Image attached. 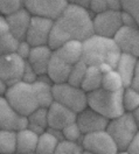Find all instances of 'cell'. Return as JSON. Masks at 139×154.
Returning a JSON list of instances; mask_svg holds the SVG:
<instances>
[{
    "label": "cell",
    "instance_id": "cell-20",
    "mask_svg": "<svg viewBox=\"0 0 139 154\" xmlns=\"http://www.w3.org/2000/svg\"><path fill=\"white\" fill-rule=\"evenodd\" d=\"M35 91L38 104L41 107H48L54 102L53 100V83L47 75H40L38 79L32 84Z\"/></svg>",
    "mask_w": 139,
    "mask_h": 154
},
{
    "label": "cell",
    "instance_id": "cell-34",
    "mask_svg": "<svg viewBox=\"0 0 139 154\" xmlns=\"http://www.w3.org/2000/svg\"><path fill=\"white\" fill-rule=\"evenodd\" d=\"M38 79V74L33 70V68L29 66V63L25 60V66H23V71H22V76L21 81L28 84H33L35 81Z\"/></svg>",
    "mask_w": 139,
    "mask_h": 154
},
{
    "label": "cell",
    "instance_id": "cell-4",
    "mask_svg": "<svg viewBox=\"0 0 139 154\" xmlns=\"http://www.w3.org/2000/svg\"><path fill=\"white\" fill-rule=\"evenodd\" d=\"M4 98L17 113L25 117H27L36 107H39L33 85L22 81L7 88Z\"/></svg>",
    "mask_w": 139,
    "mask_h": 154
},
{
    "label": "cell",
    "instance_id": "cell-30",
    "mask_svg": "<svg viewBox=\"0 0 139 154\" xmlns=\"http://www.w3.org/2000/svg\"><path fill=\"white\" fill-rule=\"evenodd\" d=\"M18 45H19V40L15 36H13L10 32L1 35L0 36V56L15 53Z\"/></svg>",
    "mask_w": 139,
    "mask_h": 154
},
{
    "label": "cell",
    "instance_id": "cell-33",
    "mask_svg": "<svg viewBox=\"0 0 139 154\" xmlns=\"http://www.w3.org/2000/svg\"><path fill=\"white\" fill-rule=\"evenodd\" d=\"M61 131H62V135H63V139H64V140L74 141V143L81 144L83 133L81 132L79 127L77 126V124H76L75 122L69 124V125H67L66 127H63Z\"/></svg>",
    "mask_w": 139,
    "mask_h": 154
},
{
    "label": "cell",
    "instance_id": "cell-37",
    "mask_svg": "<svg viewBox=\"0 0 139 154\" xmlns=\"http://www.w3.org/2000/svg\"><path fill=\"white\" fill-rule=\"evenodd\" d=\"M30 50H32V46H30L29 43L26 40H21V41H19V45H18V48H17L15 54L18 56H20L22 60H27Z\"/></svg>",
    "mask_w": 139,
    "mask_h": 154
},
{
    "label": "cell",
    "instance_id": "cell-16",
    "mask_svg": "<svg viewBox=\"0 0 139 154\" xmlns=\"http://www.w3.org/2000/svg\"><path fill=\"white\" fill-rule=\"evenodd\" d=\"M30 19H32V15L26 8H22L13 14L7 15L6 20L8 25V32L19 41L25 40Z\"/></svg>",
    "mask_w": 139,
    "mask_h": 154
},
{
    "label": "cell",
    "instance_id": "cell-49",
    "mask_svg": "<svg viewBox=\"0 0 139 154\" xmlns=\"http://www.w3.org/2000/svg\"><path fill=\"white\" fill-rule=\"evenodd\" d=\"M25 154H36L35 152H33V153H25Z\"/></svg>",
    "mask_w": 139,
    "mask_h": 154
},
{
    "label": "cell",
    "instance_id": "cell-23",
    "mask_svg": "<svg viewBox=\"0 0 139 154\" xmlns=\"http://www.w3.org/2000/svg\"><path fill=\"white\" fill-rule=\"evenodd\" d=\"M27 128L33 131L36 134H41L46 131L48 127V120H47V107H36L33 112L27 116Z\"/></svg>",
    "mask_w": 139,
    "mask_h": 154
},
{
    "label": "cell",
    "instance_id": "cell-14",
    "mask_svg": "<svg viewBox=\"0 0 139 154\" xmlns=\"http://www.w3.org/2000/svg\"><path fill=\"white\" fill-rule=\"evenodd\" d=\"M28 124L27 117L17 113L4 97H0V130L20 131Z\"/></svg>",
    "mask_w": 139,
    "mask_h": 154
},
{
    "label": "cell",
    "instance_id": "cell-22",
    "mask_svg": "<svg viewBox=\"0 0 139 154\" xmlns=\"http://www.w3.org/2000/svg\"><path fill=\"white\" fill-rule=\"evenodd\" d=\"M39 134L34 133L29 128H22L17 131V146L15 152L18 154L33 153L35 152Z\"/></svg>",
    "mask_w": 139,
    "mask_h": 154
},
{
    "label": "cell",
    "instance_id": "cell-7",
    "mask_svg": "<svg viewBox=\"0 0 139 154\" xmlns=\"http://www.w3.org/2000/svg\"><path fill=\"white\" fill-rule=\"evenodd\" d=\"M81 146L83 151L91 154H116L118 151L115 141L105 130L83 134Z\"/></svg>",
    "mask_w": 139,
    "mask_h": 154
},
{
    "label": "cell",
    "instance_id": "cell-46",
    "mask_svg": "<svg viewBox=\"0 0 139 154\" xmlns=\"http://www.w3.org/2000/svg\"><path fill=\"white\" fill-rule=\"evenodd\" d=\"M116 154H130V153L128 152V151H126V149H118Z\"/></svg>",
    "mask_w": 139,
    "mask_h": 154
},
{
    "label": "cell",
    "instance_id": "cell-13",
    "mask_svg": "<svg viewBox=\"0 0 139 154\" xmlns=\"http://www.w3.org/2000/svg\"><path fill=\"white\" fill-rule=\"evenodd\" d=\"M75 123L79 127L81 132L83 134H87V133H92V132L105 130L108 123H109V119H107L105 117L99 115L95 110L87 106L85 109L79 111V113H76Z\"/></svg>",
    "mask_w": 139,
    "mask_h": 154
},
{
    "label": "cell",
    "instance_id": "cell-47",
    "mask_svg": "<svg viewBox=\"0 0 139 154\" xmlns=\"http://www.w3.org/2000/svg\"><path fill=\"white\" fill-rule=\"evenodd\" d=\"M2 154H18L17 152H11V153H2Z\"/></svg>",
    "mask_w": 139,
    "mask_h": 154
},
{
    "label": "cell",
    "instance_id": "cell-44",
    "mask_svg": "<svg viewBox=\"0 0 139 154\" xmlns=\"http://www.w3.org/2000/svg\"><path fill=\"white\" fill-rule=\"evenodd\" d=\"M8 85L0 78V97H4V95L6 94V90H7Z\"/></svg>",
    "mask_w": 139,
    "mask_h": 154
},
{
    "label": "cell",
    "instance_id": "cell-8",
    "mask_svg": "<svg viewBox=\"0 0 139 154\" xmlns=\"http://www.w3.org/2000/svg\"><path fill=\"white\" fill-rule=\"evenodd\" d=\"M122 11L105 10L92 15V30L95 35L112 38L123 25L120 20Z\"/></svg>",
    "mask_w": 139,
    "mask_h": 154
},
{
    "label": "cell",
    "instance_id": "cell-36",
    "mask_svg": "<svg viewBox=\"0 0 139 154\" xmlns=\"http://www.w3.org/2000/svg\"><path fill=\"white\" fill-rule=\"evenodd\" d=\"M88 10L91 14H97V13L108 10L107 0H90Z\"/></svg>",
    "mask_w": 139,
    "mask_h": 154
},
{
    "label": "cell",
    "instance_id": "cell-35",
    "mask_svg": "<svg viewBox=\"0 0 139 154\" xmlns=\"http://www.w3.org/2000/svg\"><path fill=\"white\" fill-rule=\"evenodd\" d=\"M122 7L139 20V0H122Z\"/></svg>",
    "mask_w": 139,
    "mask_h": 154
},
{
    "label": "cell",
    "instance_id": "cell-21",
    "mask_svg": "<svg viewBox=\"0 0 139 154\" xmlns=\"http://www.w3.org/2000/svg\"><path fill=\"white\" fill-rule=\"evenodd\" d=\"M138 63H139L138 57H136L133 55H130V54H124V53L120 54L115 70L118 72V75L122 78L124 88L130 85L131 78L133 76L134 69H136Z\"/></svg>",
    "mask_w": 139,
    "mask_h": 154
},
{
    "label": "cell",
    "instance_id": "cell-40",
    "mask_svg": "<svg viewBox=\"0 0 139 154\" xmlns=\"http://www.w3.org/2000/svg\"><path fill=\"white\" fill-rule=\"evenodd\" d=\"M107 6L108 10L112 11H122V0H107Z\"/></svg>",
    "mask_w": 139,
    "mask_h": 154
},
{
    "label": "cell",
    "instance_id": "cell-15",
    "mask_svg": "<svg viewBox=\"0 0 139 154\" xmlns=\"http://www.w3.org/2000/svg\"><path fill=\"white\" fill-rule=\"evenodd\" d=\"M47 120L48 127L62 130L63 127L76 120V113L68 107L61 105L56 102H53L47 107Z\"/></svg>",
    "mask_w": 139,
    "mask_h": 154
},
{
    "label": "cell",
    "instance_id": "cell-42",
    "mask_svg": "<svg viewBox=\"0 0 139 154\" xmlns=\"http://www.w3.org/2000/svg\"><path fill=\"white\" fill-rule=\"evenodd\" d=\"M46 131L47 132H49L51 135H54L59 141H62V140H64L63 139V135H62V131L61 130H56V128H50V127H47L46 128Z\"/></svg>",
    "mask_w": 139,
    "mask_h": 154
},
{
    "label": "cell",
    "instance_id": "cell-29",
    "mask_svg": "<svg viewBox=\"0 0 139 154\" xmlns=\"http://www.w3.org/2000/svg\"><path fill=\"white\" fill-rule=\"evenodd\" d=\"M87 67L88 66L82 60L79 61L77 63L73 64L71 70L69 72V76H68V79H67V83H69L70 85H74V87H81V83L83 81Z\"/></svg>",
    "mask_w": 139,
    "mask_h": 154
},
{
    "label": "cell",
    "instance_id": "cell-28",
    "mask_svg": "<svg viewBox=\"0 0 139 154\" xmlns=\"http://www.w3.org/2000/svg\"><path fill=\"white\" fill-rule=\"evenodd\" d=\"M122 102L125 112H132L139 107V91L133 90L132 88L126 87L123 89Z\"/></svg>",
    "mask_w": 139,
    "mask_h": 154
},
{
    "label": "cell",
    "instance_id": "cell-43",
    "mask_svg": "<svg viewBox=\"0 0 139 154\" xmlns=\"http://www.w3.org/2000/svg\"><path fill=\"white\" fill-rule=\"evenodd\" d=\"M67 1H68V4H73V5H77V6H81V7L88 8L90 0H67Z\"/></svg>",
    "mask_w": 139,
    "mask_h": 154
},
{
    "label": "cell",
    "instance_id": "cell-41",
    "mask_svg": "<svg viewBox=\"0 0 139 154\" xmlns=\"http://www.w3.org/2000/svg\"><path fill=\"white\" fill-rule=\"evenodd\" d=\"M8 33V25H7V20L6 17L0 14V36Z\"/></svg>",
    "mask_w": 139,
    "mask_h": 154
},
{
    "label": "cell",
    "instance_id": "cell-27",
    "mask_svg": "<svg viewBox=\"0 0 139 154\" xmlns=\"http://www.w3.org/2000/svg\"><path fill=\"white\" fill-rule=\"evenodd\" d=\"M17 131L0 130V154L15 152Z\"/></svg>",
    "mask_w": 139,
    "mask_h": 154
},
{
    "label": "cell",
    "instance_id": "cell-9",
    "mask_svg": "<svg viewBox=\"0 0 139 154\" xmlns=\"http://www.w3.org/2000/svg\"><path fill=\"white\" fill-rule=\"evenodd\" d=\"M67 0H25V8L33 17L54 20L67 7Z\"/></svg>",
    "mask_w": 139,
    "mask_h": 154
},
{
    "label": "cell",
    "instance_id": "cell-5",
    "mask_svg": "<svg viewBox=\"0 0 139 154\" xmlns=\"http://www.w3.org/2000/svg\"><path fill=\"white\" fill-rule=\"evenodd\" d=\"M138 125L130 112H124L123 115L110 119L105 131L115 141L117 149H125L132 138L139 133Z\"/></svg>",
    "mask_w": 139,
    "mask_h": 154
},
{
    "label": "cell",
    "instance_id": "cell-1",
    "mask_svg": "<svg viewBox=\"0 0 139 154\" xmlns=\"http://www.w3.org/2000/svg\"><path fill=\"white\" fill-rule=\"evenodd\" d=\"M91 35H94L92 14L88 8L68 4L59 18L53 21L47 45L55 50L69 40L83 42Z\"/></svg>",
    "mask_w": 139,
    "mask_h": 154
},
{
    "label": "cell",
    "instance_id": "cell-12",
    "mask_svg": "<svg viewBox=\"0 0 139 154\" xmlns=\"http://www.w3.org/2000/svg\"><path fill=\"white\" fill-rule=\"evenodd\" d=\"M112 40L118 47L120 53L130 54L136 57L139 56V30L138 26L129 27L122 26L113 35Z\"/></svg>",
    "mask_w": 139,
    "mask_h": 154
},
{
    "label": "cell",
    "instance_id": "cell-26",
    "mask_svg": "<svg viewBox=\"0 0 139 154\" xmlns=\"http://www.w3.org/2000/svg\"><path fill=\"white\" fill-rule=\"evenodd\" d=\"M100 88H103L104 90H108V91H119V90L124 89V84H123V81L118 75V72L115 69H111L108 72L103 74Z\"/></svg>",
    "mask_w": 139,
    "mask_h": 154
},
{
    "label": "cell",
    "instance_id": "cell-2",
    "mask_svg": "<svg viewBox=\"0 0 139 154\" xmlns=\"http://www.w3.org/2000/svg\"><path fill=\"white\" fill-rule=\"evenodd\" d=\"M82 45V61L87 66L99 67L100 64L107 63L112 69L116 68L122 53L112 38L94 34L84 40Z\"/></svg>",
    "mask_w": 139,
    "mask_h": 154
},
{
    "label": "cell",
    "instance_id": "cell-6",
    "mask_svg": "<svg viewBox=\"0 0 139 154\" xmlns=\"http://www.w3.org/2000/svg\"><path fill=\"white\" fill-rule=\"evenodd\" d=\"M53 100L61 105L66 106L79 113L83 109H85L87 104V92L83 91L79 87L70 85L69 83H60L53 84Z\"/></svg>",
    "mask_w": 139,
    "mask_h": 154
},
{
    "label": "cell",
    "instance_id": "cell-25",
    "mask_svg": "<svg viewBox=\"0 0 139 154\" xmlns=\"http://www.w3.org/2000/svg\"><path fill=\"white\" fill-rule=\"evenodd\" d=\"M60 141L51 135L49 132L45 131L43 133L39 135L38 139V144H36V148H35V153L36 154H54L56 146Z\"/></svg>",
    "mask_w": 139,
    "mask_h": 154
},
{
    "label": "cell",
    "instance_id": "cell-39",
    "mask_svg": "<svg viewBox=\"0 0 139 154\" xmlns=\"http://www.w3.org/2000/svg\"><path fill=\"white\" fill-rule=\"evenodd\" d=\"M125 149L130 154H139V133H137L132 138V140L129 143Z\"/></svg>",
    "mask_w": 139,
    "mask_h": 154
},
{
    "label": "cell",
    "instance_id": "cell-10",
    "mask_svg": "<svg viewBox=\"0 0 139 154\" xmlns=\"http://www.w3.org/2000/svg\"><path fill=\"white\" fill-rule=\"evenodd\" d=\"M25 60L15 53L0 56V78L10 87L21 81Z\"/></svg>",
    "mask_w": 139,
    "mask_h": 154
},
{
    "label": "cell",
    "instance_id": "cell-3",
    "mask_svg": "<svg viewBox=\"0 0 139 154\" xmlns=\"http://www.w3.org/2000/svg\"><path fill=\"white\" fill-rule=\"evenodd\" d=\"M123 89L119 91H108L103 88L87 94V104L107 119H113L123 115L124 107L122 102Z\"/></svg>",
    "mask_w": 139,
    "mask_h": 154
},
{
    "label": "cell",
    "instance_id": "cell-32",
    "mask_svg": "<svg viewBox=\"0 0 139 154\" xmlns=\"http://www.w3.org/2000/svg\"><path fill=\"white\" fill-rule=\"evenodd\" d=\"M83 148L81 144L74 143V141H68V140H62L60 141L54 154H82Z\"/></svg>",
    "mask_w": 139,
    "mask_h": 154
},
{
    "label": "cell",
    "instance_id": "cell-11",
    "mask_svg": "<svg viewBox=\"0 0 139 154\" xmlns=\"http://www.w3.org/2000/svg\"><path fill=\"white\" fill-rule=\"evenodd\" d=\"M51 27H53V20L32 15L25 40L32 47L45 46L48 43Z\"/></svg>",
    "mask_w": 139,
    "mask_h": 154
},
{
    "label": "cell",
    "instance_id": "cell-45",
    "mask_svg": "<svg viewBox=\"0 0 139 154\" xmlns=\"http://www.w3.org/2000/svg\"><path fill=\"white\" fill-rule=\"evenodd\" d=\"M130 113H131V116L133 117V119H134V120L139 124V107L138 109H136V110H133V111H132V112H130Z\"/></svg>",
    "mask_w": 139,
    "mask_h": 154
},
{
    "label": "cell",
    "instance_id": "cell-19",
    "mask_svg": "<svg viewBox=\"0 0 139 154\" xmlns=\"http://www.w3.org/2000/svg\"><path fill=\"white\" fill-rule=\"evenodd\" d=\"M62 61L68 63L70 66L77 63L82 60V53H83V45L81 41L77 40H69L64 42L62 46L57 49L53 50Z\"/></svg>",
    "mask_w": 139,
    "mask_h": 154
},
{
    "label": "cell",
    "instance_id": "cell-38",
    "mask_svg": "<svg viewBox=\"0 0 139 154\" xmlns=\"http://www.w3.org/2000/svg\"><path fill=\"white\" fill-rule=\"evenodd\" d=\"M120 20H122V25L123 26H129V27L138 26L139 23V20L137 18H134L131 13L123 10L120 12Z\"/></svg>",
    "mask_w": 139,
    "mask_h": 154
},
{
    "label": "cell",
    "instance_id": "cell-17",
    "mask_svg": "<svg viewBox=\"0 0 139 154\" xmlns=\"http://www.w3.org/2000/svg\"><path fill=\"white\" fill-rule=\"evenodd\" d=\"M51 54H53V50L48 47V45L32 47V50L26 61L29 63L33 70L38 74V76L46 75Z\"/></svg>",
    "mask_w": 139,
    "mask_h": 154
},
{
    "label": "cell",
    "instance_id": "cell-18",
    "mask_svg": "<svg viewBox=\"0 0 139 154\" xmlns=\"http://www.w3.org/2000/svg\"><path fill=\"white\" fill-rule=\"evenodd\" d=\"M71 70V66L62 61L61 58L53 51L51 57L49 60L48 67H47V72L46 75L49 77L53 84H60V83H66L69 72Z\"/></svg>",
    "mask_w": 139,
    "mask_h": 154
},
{
    "label": "cell",
    "instance_id": "cell-24",
    "mask_svg": "<svg viewBox=\"0 0 139 154\" xmlns=\"http://www.w3.org/2000/svg\"><path fill=\"white\" fill-rule=\"evenodd\" d=\"M102 76H103V74L100 72L98 68L94 67V66H88L79 88L83 91H85L87 94L94 91V90H97L100 88Z\"/></svg>",
    "mask_w": 139,
    "mask_h": 154
},
{
    "label": "cell",
    "instance_id": "cell-31",
    "mask_svg": "<svg viewBox=\"0 0 139 154\" xmlns=\"http://www.w3.org/2000/svg\"><path fill=\"white\" fill-rule=\"evenodd\" d=\"M25 8V0H0V14L7 17Z\"/></svg>",
    "mask_w": 139,
    "mask_h": 154
},
{
    "label": "cell",
    "instance_id": "cell-48",
    "mask_svg": "<svg viewBox=\"0 0 139 154\" xmlns=\"http://www.w3.org/2000/svg\"><path fill=\"white\" fill-rule=\"evenodd\" d=\"M82 154H91V153H89V152H85V151H83V153Z\"/></svg>",
    "mask_w": 139,
    "mask_h": 154
}]
</instances>
